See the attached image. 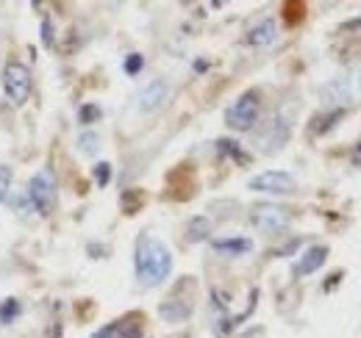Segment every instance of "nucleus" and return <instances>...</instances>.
Wrapping results in <instances>:
<instances>
[{
  "label": "nucleus",
  "mask_w": 361,
  "mask_h": 338,
  "mask_svg": "<svg viewBox=\"0 0 361 338\" xmlns=\"http://www.w3.org/2000/svg\"><path fill=\"white\" fill-rule=\"evenodd\" d=\"M92 338H142V327L131 325L128 319L126 322H111V325L100 327Z\"/></svg>",
  "instance_id": "nucleus-12"
},
{
  "label": "nucleus",
  "mask_w": 361,
  "mask_h": 338,
  "mask_svg": "<svg viewBox=\"0 0 361 338\" xmlns=\"http://www.w3.org/2000/svg\"><path fill=\"white\" fill-rule=\"evenodd\" d=\"M259 114H262V94L256 89L239 94L226 111V125L233 130H250V127L259 123Z\"/></svg>",
  "instance_id": "nucleus-2"
},
{
  "label": "nucleus",
  "mask_w": 361,
  "mask_h": 338,
  "mask_svg": "<svg viewBox=\"0 0 361 338\" xmlns=\"http://www.w3.org/2000/svg\"><path fill=\"white\" fill-rule=\"evenodd\" d=\"M8 192H11V169L0 164V203H8Z\"/></svg>",
  "instance_id": "nucleus-20"
},
{
  "label": "nucleus",
  "mask_w": 361,
  "mask_h": 338,
  "mask_svg": "<svg viewBox=\"0 0 361 338\" xmlns=\"http://www.w3.org/2000/svg\"><path fill=\"white\" fill-rule=\"evenodd\" d=\"M359 86H361V78H359Z\"/></svg>",
  "instance_id": "nucleus-24"
},
{
  "label": "nucleus",
  "mask_w": 361,
  "mask_h": 338,
  "mask_svg": "<svg viewBox=\"0 0 361 338\" xmlns=\"http://www.w3.org/2000/svg\"><path fill=\"white\" fill-rule=\"evenodd\" d=\"M212 250L226 255V258H239V255L253 250V242H250V239H242V236H231V239H217V242H212Z\"/></svg>",
  "instance_id": "nucleus-11"
},
{
  "label": "nucleus",
  "mask_w": 361,
  "mask_h": 338,
  "mask_svg": "<svg viewBox=\"0 0 361 338\" xmlns=\"http://www.w3.org/2000/svg\"><path fill=\"white\" fill-rule=\"evenodd\" d=\"M209 236H212V219H209V216H195V219H189V225H186V242L197 244V242H206Z\"/></svg>",
  "instance_id": "nucleus-13"
},
{
  "label": "nucleus",
  "mask_w": 361,
  "mask_h": 338,
  "mask_svg": "<svg viewBox=\"0 0 361 338\" xmlns=\"http://www.w3.org/2000/svg\"><path fill=\"white\" fill-rule=\"evenodd\" d=\"M78 120H81V125H92L94 120H100V108H97L94 103H87V106H81V111H78Z\"/></svg>",
  "instance_id": "nucleus-21"
},
{
  "label": "nucleus",
  "mask_w": 361,
  "mask_h": 338,
  "mask_svg": "<svg viewBox=\"0 0 361 338\" xmlns=\"http://www.w3.org/2000/svg\"><path fill=\"white\" fill-rule=\"evenodd\" d=\"M250 225H253L259 233H281V230H286V225H289V211L281 208V206H270V203L256 206L253 213H250Z\"/></svg>",
  "instance_id": "nucleus-6"
},
{
  "label": "nucleus",
  "mask_w": 361,
  "mask_h": 338,
  "mask_svg": "<svg viewBox=\"0 0 361 338\" xmlns=\"http://www.w3.org/2000/svg\"><path fill=\"white\" fill-rule=\"evenodd\" d=\"M325 261H328V247H325V244H314V247L303 250V255L298 258V263H295V275H298V277L314 275L317 269H322Z\"/></svg>",
  "instance_id": "nucleus-8"
},
{
  "label": "nucleus",
  "mask_w": 361,
  "mask_h": 338,
  "mask_svg": "<svg viewBox=\"0 0 361 338\" xmlns=\"http://www.w3.org/2000/svg\"><path fill=\"white\" fill-rule=\"evenodd\" d=\"M247 186H250L253 192L278 194V197H283V194H295V192H298V180H295L289 172H281V169H267V172L250 177Z\"/></svg>",
  "instance_id": "nucleus-5"
},
{
  "label": "nucleus",
  "mask_w": 361,
  "mask_h": 338,
  "mask_svg": "<svg viewBox=\"0 0 361 338\" xmlns=\"http://www.w3.org/2000/svg\"><path fill=\"white\" fill-rule=\"evenodd\" d=\"M159 316L164 322H170V325H178V322L192 316V302L189 299H180V296H170V299H164L159 305Z\"/></svg>",
  "instance_id": "nucleus-10"
},
{
  "label": "nucleus",
  "mask_w": 361,
  "mask_h": 338,
  "mask_svg": "<svg viewBox=\"0 0 361 338\" xmlns=\"http://www.w3.org/2000/svg\"><path fill=\"white\" fill-rule=\"evenodd\" d=\"M245 42L250 44V47H272V44L278 42V23H275L272 17L256 23V25L247 31V39H245Z\"/></svg>",
  "instance_id": "nucleus-9"
},
{
  "label": "nucleus",
  "mask_w": 361,
  "mask_h": 338,
  "mask_svg": "<svg viewBox=\"0 0 361 338\" xmlns=\"http://www.w3.org/2000/svg\"><path fill=\"white\" fill-rule=\"evenodd\" d=\"M217 150H220V156L233 158L236 164H250V156L242 150V144H236V142H231V139H220V142H217Z\"/></svg>",
  "instance_id": "nucleus-14"
},
{
  "label": "nucleus",
  "mask_w": 361,
  "mask_h": 338,
  "mask_svg": "<svg viewBox=\"0 0 361 338\" xmlns=\"http://www.w3.org/2000/svg\"><path fill=\"white\" fill-rule=\"evenodd\" d=\"M42 42L53 44V25H50V20H45V23H42Z\"/></svg>",
  "instance_id": "nucleus-23"
},
{
  "label": "nucleus",
  "mask_w": 361,
  "mask_h": 338,
  "mask_svg": "<svg viewBox=\"0 0 361 338\" xmlns=\"http://www.w3.org/2000/svg\"><path fill=\"white\" fill-rule=\"evenodd\" d=\"M17 316H20V302L17 299H3L0 302V322L3 325H11Z\"/></svg>",
  "instance_id": "nucleus-18"
},
{
  "label": "nucleus",
  "mask_w": 361,
  "mask_h": 338,
  "mask_svg": "<svg viewBox=\"0 0 361 338\" xmlns=\"http://www.w3.org/2000/svg\"><path fill=\"white\" fill-rule=\"evenodd\" d=\"M3 89H6V94H8L11 103L25 106L31 100V89H34L31 70L25 64H20V61L6 64V70H3Z\"/></svg>",
  "instance_id": "nucleus-4"
},
{
  "label": "nucleus",
  "mask_w": 361,
  "mask_h": 338,
  "mask_svg": "<svg viewBox=\"0 0 361 338\" xmlns=\"http://www.w3.org/2000/svg\"><path fill=\"white\" fill-rule=\"evenodd\" d=\"M134 272L139 286H145V289L161 286L170 277V272H173V253H170V247L161 239L142 233L136 239Z\"/></svg>",
  "instance_id": "nucleus-1"
},
{
  "label": "nucleus",
  "mask_w": 361,
  "mask_h": 338,
  "mask_svg": "<svg viewBox=\"0 0 361 338\" xmlns=\"http://www.w3.org/2000/svg\"><path fill=\"white\" fill-rule=\"evenodd\" d=\"M56 192H59V183H56V175H53V169H39L31 180H28V197H31V203H34V208L37 213H47L53 211V206H56Z\"/></svg>",
  "instance_id": "nucleus-3"
},
{
  "label": "nucleus",
  "mask_w": 361,
  "mask_h": 338,
  "mask_svg": "<svg viewBox=\"0 0 361 338\" xmlns=\"http://www.w3.org/2000/svg\"><path fill=\"white\" fill-rule=\"evenodd\" d=\"M120 206H123V211L128 213H136L142 206H145V194L139 192V189H128V192H123V197H120Z\"/></svg>",
  "instance_id": "nucleus-15"
},
{
  "label": "nucleus",
  "mask_w": 361,
  "mask_h": 338,
  "mask_svg": "<svg viewBox=\"0 0 361 338\" xmlns=\"http://www.w3.org/2000/svg\"><path fill=\"white\" fill-rule=\"evenodd\" d=\"M167 94H170L167 81H161V78L150 81V84L139 92V97H136L139 111H142V114H153V111H159V108L167 103Z\"/></svg>",
  "instance_id": "nucleus-7"
},
{
  "label": "nucleus",
  "mask_w": 361,
  "mask_h": 338,
  "mask_svg": "<svg viewBox=\"0 0 361 338\" xmlns=\"http://www.w3.org/2000/svg\"><path fill=\"white\" fill-rule=\"evenodd\" d=\"M11 206H14V211L20 219H31L37 208H34V203H31V197H28V192H20V194H14V200H11Z\"/></svg>",
  "instance_id": "nucleus-17"
},
{
  "label": "nucleus",
  "mask_w": 361,
  "mask_h": 338,
  "mask_svg": "<svg viewBox=\"0 0 361 338\" xmlns=\"http://www.w3.org/2000/svg\"><path fill=\"white\" fill-rule=\"evenodd\" d=\"M92 177H94V183L103 189V186H109L111 183V164L109 161H100V164H94L92 169Z\"/></svg>",
  "instance_id": "nucleus-19"
},
{
  "label": "nucleus",
  "mask_w": 361,
  "mask_h": 338,
  "mask_svg": "<svg viewBox=\"0 0 361 338\" xmlns=\"http://www.w3.org/2000/svg\"><path fill=\"white\" fill-rule=\"evenodd\" d=\"M78 150H81V156H97V150H100V136H97L94 130H84V133L78 136Z\"/></svg>",
  "instance_id": "nucleus-16"
},
{
  "label": "nucleus",
  "mask_w": 361,
  "mask_h": 338,
  "mask_svg": "<svg viewBox=\"0 0 361 338\" xmlns=\"http://www.w3.org/2000/svg\"><path fill=\"white\" fill-rule=\"evenodd\" d=\"M145 67V58L139 56V53H131V56H126V61H123V70L128 73V75H139V70Z\"/></svg>",
  "instance_id": "nucleus-22"
}]
</instances>
